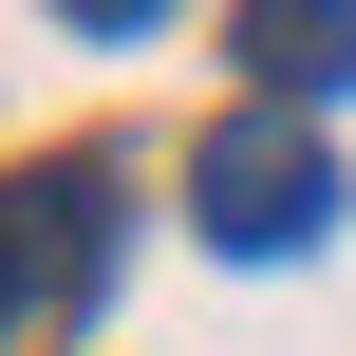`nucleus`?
Segmentation results:
<instances>
[{
	"label": "nucleus",
	"instance_id": "f257e3e1",
	"mask_svg": "<svg viewBox=\"0 0 356 356\" xmlns=\"http://www.w3.org/2000/svg\"><path fill=\"white\" fill-rule=\"evenodd\" d=\"M319 207H338V169H319V131H300V113H244V131L207 150V244L282 263V244H319Z\"/></svg>",
	"mask_w": 356,
	"mask_h": 356
},
{
	"label": "nucleus",
	"instance_id": "f03ea898",
	"mask_svg": "<svg viewBox=\"0 0 356 356\" xmlns=\"http://www.w3.org/2000/svg\"><path fill=\"white\" fill-rule=\"evenodd\" d=\"M244 56H263V94H356V19L338 0H244Z\"/></svg>",
	"mask_w": 356,
	"mask_h": 356
}]
</instances>
